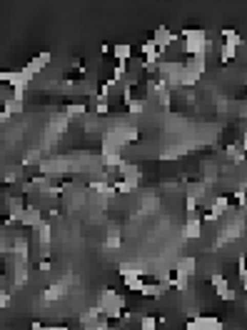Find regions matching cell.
Instances as JSON below:
<instances>
[{"mask_svg": "<svg viewBox=\"0 0 247 330\" xmlns=\"http://www.w3.org/2000/svg\"><path fill=\"white\" fill-rule=\"evenodd\" d=\"M182 40H185L182 50H185L190 58H195V55H208V50L212 48L208 33L200 30V28H185V30H182Z\"/></svg>", "mask_w": 247, "mask_h": 330, "instance_id": "1", "label": "cell"}, {"mask_svg": "<svg viewBox=\"0 0 247 330\" xmlns=\"http://www.w3.org/2000/svg\"><path fill=\"white\" fill-rule=\"evenodd\" d=\"M122 308H125V298L122 295H117V293L113 290V288H108V290H102V295H100V310H102V315L105 318H120L122 315Z\"/></svg>", "mask_w": 247, "mask_h": 330, "instance_id": "2", "label": "cell"}, {"mask_svg": "<svg viewBox=\"0 0 247 330\" xmlns=\"http://www.w3.org/2000/svg\"><path fill=\"white\" fill-rule=\"evenodd\" d=\"M38 245H40V255H43V260H48L50 258V243H53V228H50V223H40L38 228Z\"/></svg>", "mask_w": 247, "mask_h": 330, "instance_id": "3", "label": "cell"}, {"mask_svg": "<svg viewBox=\"0 0 247 330\" xmlns=\"http://www.w3.org/2000/svg\"><path fill=\"white\" fill-rule=\"evenodd\" d=\"M50 60H53L50 50H43V53H38V55L30 60V63H25V68H23V70H25V73H28L30 78H35L40 70H45V68L50 65Z\"/></svg>", "mask_w": 247, "mask_h": 330, "instance_id": "4", "label": "cell"}, {"mask_svg": "<svg viewBox=\"0 0 247 330\" xmlns=\"http://www.w3.org/2000/svg\"><path fill=\"white\" fill-rule=\"evenodd\" d=\"M175 40H177V38H175V33H172L168 25H160V28L152 33V43L157 45V50H160V53H165V50L170 48Z\"/></svg>", "mask_w": 247, "mask_h": 330, "instance_id": "5", "label": "cell"}, {"mask_svg": "<svg viewBox=\"0 0 247 330\" xmlns=\"http://www.w3.org/2000/svg\"><path fill=\"white\" fill-rule=\"evenodd\" d=\"M182 235H185V240H197L202 235V218L200 215L188 218L185 220V228H182Z\"/></svg>", "mask_w": 247, "mask_h": 330, "instance_id": "6", "label": "cell"}, {"mask_svg": "<svg viewBox=\"0 0 247 330\" xmlns=\"http://www.w3.org/2000/svg\"><path fill=\"white\" fill-rule=\"evenodd\" d=\"M20 223L25 225V228H38L40 223H43V210H38L35 205H28L23 215H20Z\"/></svg>", "mask_w": 247, "mask_h": 330, "instance_id": "7", "label": "cell"}, {"mask_svg": "<svg viewBox=\"0 0 247 330\" xmlns=\"http://www.w3.org/2000/svg\"><path fill=\"white\" fill-rule=\"evenodd\" d=\"M195 268H197V260L190 258V255H185V258H180V260H177V265H175V275H180V278H192V275H195Z\"/></svg>", "mask_w": 247, "mask_h": 330, "instance_id": "8", "label": "cell"}, {"mask_svg": "<svg viewBox=\"0 0 247 330\" xmlns=\"http://www.w3.org/2000/svg\"><path fill=\"white\" fill-rule=\"evenodd\" d=\"M117 270H120L122 278H145V273H148L142 263H130V260H128V263H120Z\"/></svg>", "mask_w": 247, "mask_h": 330, "instance_id": "9", "label": "cell"}, {"mask_svg": "<svg viewBox=\"0 0 247 330\" xmlns=\"http://www.w3.org/2000/svg\"><path fill=\"white\" fill-rule=\"evenodd\" d=\"M65 293H68V283H65V280H63V283H53L50 288L43 290V300H45V303H55L60 298H65Z\"/></svg>", "mask_w": 247, "mask_h": 330, "instance_id": "10", "label": "cell"}, {"mask_svg": "<svg viewBox=\"0 0 247 330\" xmlns=\"http://www.w3.org/2000/svg\"><path fill=\"white\" fill-rule=\"evenodd\" d=\"M28 278H30V273H28V260H15V268H13V283L15 285H25L28 283Z\"/></svg>", "mask_w": 247, "mask_h": 330, "instance_id": "11", "label": "cell"}, {"mask_svg": "<svg viewBox=\"0 0 247 330\" xmlns=\"http://www.w3.org/2000/svg\"><path fill=\"white\" fill-rule=\"evenodd\" d=\"M195 320H197L205 330H225L222 320H220V318H215V315H197Z\"/></svg>", "mask_w": 247, "mask_h": 330, "instance_id": "12", "label": "cell"}, {"mask_svg": "<svg viewBox=\"0 0 247 330\" xmlns=\"http://www.w3.org/2000/svg\"><path fill=\"white\" fill-rule=\"evenodd\" d=\"M230 208V200L225 198V195H217L215 200H212V208H210V213L215 215V218H220V215H225Z\"/></svg>", "mask_w": 247, "mask_h": 330, "instance_id": "13", "label": "cell"}, {"mask_svg": "<svg viewBox=\"0 0 247 330\" xmlns=\"http://www.w3.org/2000/svg\"><path fill=\"white\" fill-rule=\"evenodd\" d=\"M120 245H122V240H120V228L113 225V228L108 230V238H105V248H108V250H117Z\"/></svg>", "mask_w": 247, "mask_h": 330, "instance_id": "14", "label": "cell"}, {"mask_svg": "<svg viewBox=\"0 0 247 330\" xmlns=\"http://www.w3.org/2000/svg\"><path fill=\"white\" fill-rule=\"evenodd\" d=\"M130 55H133V48H130L128 43H120V45H115L113 48V58L117 60V63H128Z\"/></svg>", "mask_w": 247, "mask_h": 330, "instance_id": "15", "label": "cell"}, {"mask_svg": "<svg viewBox=\"0 0 247 330\" xmlns=\"http://www.w3.org/2000/svg\"><path fill=\"white\" fill-rule=\"evenodd\" d=\"M220 33H222V40H225V45H232V48L242 45V35H240L237 30H232V28H222Z\"/></svg>", "mask_w": 247, "mask_h": 330, "instance_id": "16", "label": "cell"}, {"mask_svg": "<svg viewBox=\"0 0 247 330\" xmlns=\"http://www.w3.org/2000/svg\"><path fill=\"white\" fill-rule=\"evenodd\" d=\"M13 253H15V260H28V240L15 238L13 240Z\"/></svg>", "mask_w": 247, "mask_h": 330, "instance_id": "17", "label": "cell"}, {"mask_svg": "<svg viewBox=\"0 0 247 330\" xmlns=\"http://www.w3.org/2000/svg\"><path fill=\"white\" fill-rule=\"evenodd\" d=\"M165 290H168V285H165V283H145L142 295H145V298H160Z\"/></svg>", "mask_w": 247, "mask_h": 330, "instance_id": "18", "label": "cell"}, {"mask_svg": "<svg viewBox=\"0 0 247 330\" xmlns=\"http://www.w3.org/2000/svg\"><path fill=\"white\" fill-rule=\"evenodd\" d=\"M185 68L192 70V73H197V75L202 78V73H205V55H195V58H190L188 63H185Z\"/></svg>", "mask_w": 247, "mask_h": 330, "instance_id": "19", "label": "cell"}, {"mask_svg": "<svg viewBox=\"0 0 247 330\" xmlns=\"http://www.w3.org/2000/svg\"><path fill=\"white\" fill-rule=\"evenodd\" d=\"M3 110H5L8 115H13V113H20V110H25V100L8 98V100H5V105H3Z\"/></svg>", "mask_w": 247, "mask_h": 330, "instance_id": "20", "label": "cell"}, {"mask_svg": "<svg viewBox=\"0 0 247 330\" xmlns=\"http://www.w3.org/2000/svg\"><path fill=\"white\" fill-rule=\"evenodd\" d=\"M125 280V288L135 293H142L145 290V278H122Z\"/></svg>", "mask_w": 247, "mask_h": 330, "instance_id": "21", "label": "cell"}, {"mask_svg": "<svg viewBox=\"0 0 247 330\" xmlns=\"http://www.w3.org/2000/svg\"><path fill=\"white\" fill-rule=\"evenodd\" d=\"M85 103H70V105H65V115L68 118H77V115H85Z\"/></svg>", "mask_w": 247, "mask_h": 330, "instance_id": "22", "label": "cell"}, {"mask_svg": "<svg viewBox=\"0 0 247 330\" xmlns=\"http://www.w3.org/2000/svg\"><path fill=\"white\" fill-rule=\"evenodd\" d=\"M145 110V98H133L130 103H128V113H133V115H140Z\"/></svg>", "mask_w": 247, "mask_h": 330, "instance_id": "23", "label": "cell"}, {"mask_svg": "<svg viewBox=\"0 0 247 330\" xmlns=\"http://www.w3.org/2000/svg\"><path fill=\"white\" fill-rule=\"evenodd\" d=\"M217 298H220V300H228V303H232V300H237V293L232 290V288H230V285H222V288H217Z\"/></svg>", "mask_w": 247, "mask_h": 330, "instance_id": "24", "label": "cell"}, {"mask_svg": "<svg viewBox=\"0 0 247 330\" xmlns=\"http://www.w3.org/2000/svg\"><path fill=\"white\" fill-rule=\"evenodd\" d=\"M235 55H237V48H232V45H225V43H222V48H220V60H222V63H230Z\"/></svg>", "mask_w": 247, "mask_h": 330, "instance_id": "25", "label": "cell"}, {"mask_svg": "<svg viewBox=\"0 0 247 330\" xmlns=\"http://www.w3.org/2000/svg\"><path fill=\"white\" fill-rule=\"evenodd\" d=\"M157 318L155 315H142V320H140V330H157Z\"/></svg>", "mask_w": 247, "mask_h": 330, "instance_id": "26", "label": "cell"}, {"mask_svg": "<svg viewBox=\"0 0 247 330\" xmlns=\"http://www.w3.org/2000/svg\"><path fill=\"white\" fill-rule=\"evenodd\" d=\"M185 215L188 218H195L197 215V200L192 195H185Z\"/></svg>", "mask_w": 247, "mask_h": 330, "instance_id": "27", "label": "cell"}, {"mask_svg": "<svg viewBox=\"0 0 247 330\" xmlns=\"http://www.w3.org/2000/svg\"><path fill=\"white\" fill-rule=\"evenodd\" d=\"M210 283H212V288L217 290V288H222V285H228V278H225L222 273H212V278H210Z\"/></svg>", "mask_w": 247, "mask_h": 330, "instance_id": "28", "label": "cell"}, {"mask_svg": "<svg viewBox=\"0 0 247 330\" xmlns=\"http://www.w3.org/2000/svg\"><path fill=\"white\" fill-rule=\"evenodd\" d=\"M95 113L97 115H108V110H110V105H108V100H100V98H95Z\"/></svg>", "mask_w": 247, "mask_h": 330, "instance_id": "29", "label": "cell"}, {"mask_svg": "<svg viewBox=\"0 0 247 330\" xmlns=\"http://www.w3.org/2000/svg\"><path fill=\"white\" fill-rule=\"evenodd\" d=\"M5 308H10V293L0 290V310H5Z\"/></svg>", "mask_w": 247, "mask_h": 330, "instance_id": "30", "label": "cell"}, {"mask_svg": "<svg viewBox=\"0 0 247 330\" xmlns=\"http://www.w3.org/2000/svg\"><path fill=\"white\" fill-rule=\"evenodd\" d=\"M185 330H205V328H202L197 320H188V323H185Z\"/></svg>", "mask_w": 247, "mask_h": 330, "instance_id": "31", "label": "cell"}, {"mask_svg": "<svg viewBox=\"0 0 247 330\" xmlns=\"http://www.w3.org/2000/svg\"><path fill=\"white\" fill-rule=\"evenodd\" d=\"M240 148L247 153V130H245V135H242V143H240Z\"/></svg>", "mask_w": 247, "mask_h": 330, "instance_id": "32", "label": "cell"}, {"mask_svg": "<svg viewBox=\"0 0 247 330\" xmlns=\"http://www.w3.org/2000/svg\"><path fill=\"white\" fill-rule=\"evenodd\" d=\"M30 330H45V325H43V323H33V325H30Z\"/></svg>", "mask_w": 247, "mask_h": 330, "instance_id": "33", "label": "cell"}, {"mask_svg": "<svg viewBox=\"0 0 247 330\" xmlns=\"http://www.w3.org/2000/svg\"><path fill=\"white\" fill-rule=\"evenodd\" d=\"M8 118H10V115H8V113H5V110H0V123H5V120H8Z\"/></svg>", "mask_w": 247, "mask_h": 330, "instance_id": "34", "label": "cell"}, {"mask_svg": "<svg viewBox=\"0 0 247 330\" xmlns=\"http://www.w3.org/2000/svg\"><path fill=\"white\" fill-rule=\"evenodd\" d=\"M242 288H245V293H247V280H242Z\"/></svg>", "mask_w": 247, "mask_h": 330, "instance_id": "35", "label": "cell"}, {"mask_svg": "<svg viewBox=\"0 0 247 330\" xmlns=\"http://www.w3.org/2000/svg\"><path fill=\"white\" fill-rule=\"evenodd\" d=\"M108 330H117V328H108Z\"/></svg>", "mask_w": 247, "mask_h": 330, "instance_id": "36", "label": "cell"}]
</instances>
